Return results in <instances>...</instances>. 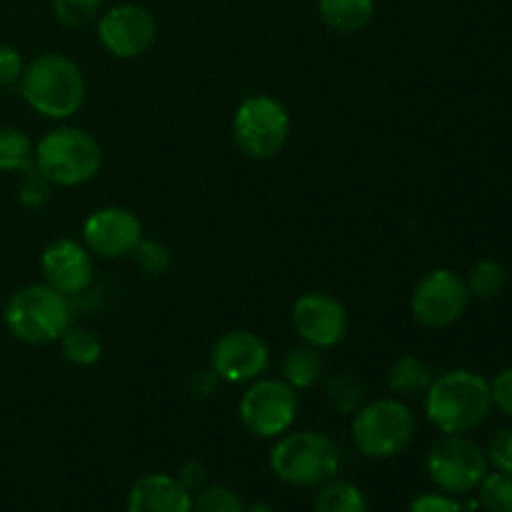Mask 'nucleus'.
Returning a JSON list of instances; mask_svg holds the SVG:
<instances>
[{"label":"nucleus","mask_w":512,"mask_h":512,"mask_svg":"<svg viewBox=\"0 0 512 512\" xmlns=\"http://www.w3.org/2000/svg\"><path fill=\"white\" fill-rule=\"evenodd\" d=\"M490 410V383L473 370H448L435 375L425 390V415L443 435L473 433L485 423Z\"/></svg>","instance_id":"f257e3e1"},{"label":"nucleus","mask_w":512,"mask_h":512,"mask_svg":"<svg viewBox=\"0 0 512 512\" xmlns=\"http://www.w3.org/2000/svg\"><path fill=\"white\" fill-rule=\"evenodd\" d=\"M18 85L25 103L50 120H68L83 108L88 95L83 70L63 53H40L25 63Z\"/></svg>","instance_id":"f03ea898"},{"label":"nucleus","mask_w":512,"mask_h":512,"mask_svg":"<svg viewBox=\"0 0 512 512\" xmlns=\"http://www.w3.org/2000/svg\"><path fill=\"white\" fill-rule=\"evenodd\" d=\"M270 470L275 478L293 488H320L338 478L340 450L325 433L295 430L280 435L270 450Z\"/></svg>","instance_id":"7ed1b4c3"},{"label":"nucleus","mask_w":512,"mask_h":512,"mask_svg":"<svg viewBox=\"0 0 512 512\" xmlns=\"http://www.w3.org/2000/svg\"><path fill=\"white\" fill-rule=\"evenodd\" d=\"M3 318L10 335L20 343L48 345L63 338L73 325V308L63 293L45 283H33L10 295Z\"/></svg>","instance_id":"20e7f679"},{"label":"nucleus","mask_w":512,"mask_h":512,"mask_svg":"<svg viewBox=\"0 0 512 512\" xmlns=\"http://www.w3.org/2000/svg\"><path fill=\"white\" fill-rule=\"evenodd\" d=\"M35 165L53 185L75 188L98 175L103 165V150L88 130L63 125L45 133L35 145Z\"/></svg>","instance_id":"39448f33"},{"label":"nucleus","mask_w":512,"mask_h":512,"mask_svg":"<svg viewBox=\"0 0 512 512\" xmlns=\"http://www.w3.org/2000/svg\"><path fill=\"white\" fill-rule=\"evenodd\" d=\"M413 435V410L398 398H378L365 403L353 418V443L365 458H395L413 443Z\"/></svg>","instance_id":"423d86ee"},{"label":"nucleus","mask_w":512,"mask_h":512,"mask_svg":"<svg viewBox=\"0 0 512 512\" xmlns=\"http://www.w3.org/2000/svg\"><path fill=\"white\" fill-rule=\"evenodd\" d=\"M235 145L253 160H270L290 138V115L273 95H250L233 118Z\"/></svg>","instance_id":"0eeeda50"},{"label":"nucleus","mask_w":512,"mask_h":512,"mask_svg":"<svg viewBox=\"0 0 512 512\" xmlns=\"http://www.w3.org/2000/svg\"><path fill=\"white\" fill-rule=\"evenodd\" d=\"M488 455L468 435H443L425 458L428 478L448 495H468L478 490L488 475Z\"/></svg>","instance_id":"6e6552de"},{"label":"nucleus","mask_w":512,"mask_h":512,"mask_svg":"<svg viewBox=\"0 0 512 512\" xmlns=\"http://www.w3.org/2000/svg\"><path fill=\"white\" fill-rule=\"evenodd\" d=\"M238 415L243 428L255 438H280L298 418V390L290 388L285 380H253L240 398Z\"/></svg>","instance_id":"1a4fd4ad"},{"label":"nucleus","mask_w":512,"mask_h":512,"mask_svg":"<svg viewBox=\"0 0 512 512\" xmlns=\"http://www.w3.org/2000/svg\"><path fill=\"white\" fill-rule=\"evenodd\" d=\"M468 303L470 293L463 275L448 268H438L415 285L410 308L420 325L440 330L458 323L468 310Z\"/></svg>","instance_id":"9d476101"},{"label":"nucleus","mask_w":512,"mask_h":512,"mask_svg":"<svg viewBox=\"0 0 512 512\" xmlns=\"http://www.w3.org/2000/svg\"><path fill=\"white\" fill-rule=\"evenodd\" d=\"M155 38H158V23L143 5L120 3L100 13L98 40L113 58H138L153 48Z\"/></svg>","instance_id":"9b49d317"},{"label":"nucleus","mask_w":512,"mask_h":512,"mask_svg":"<svg viewBox=\"0 0 512 512\" xmlns=\"http://www.w3.org/2000/svg\"><path fill=\"white\" fill-rule=\"evenodd\" d=\"M270 365V348L250 330H230L210 350V370L225 383H253Z\"/></svg>","instance_id":"f8f14e48"},{"label":"nucleus","mask_w":512,"mask_h":512,"mask_svg":"<svg viewBox=\"0 0 512 512\" xmlns=\"http://www.w3.org/2000/svg\"><path fill=\"white\" fill-rule=\"evenodd\" d=\"M83 240L85 248L98 258H128L143 240V223L133 210L108 205L88 215L83 223Z\"/></svg>","instance_id":"ddd939ff"},{"label":"nucleus","mask_w":512,"mask_h":512,"mask_svg":"<svg viewBox=\"0 0 512 512\" xmlns=\"http://www.w3.org/2000/svg\"><path fill=\"white\" fill-rule=\"evenodd\" d=\"M348 310L328 293H305L293 305V328L305 345L325 350L348 335Z\"/></svg>","instance_id":"4468645a"},{"label":"nucleus","mask_w":512,"mask_h":512,"mask_svg":"<svg viewBox=\"0 0 512 512\" xmlns=\"http://www.w3.org/2000/svg\"><path fill=\"white\" fill-rule=\"evenodd\" d=\"M40 270L45 285L63 293L65 298H75L93 283V253L73 238H55L40 255Z\"/></svg>","instance_id":"2eb2a0df"},{"label":"nucleus","mask_w":512,"mask_h":512,"mask_svg":"<svg viewBox=\"0 0 512 512\" xmlns=\"http://www.w3.org/2000/svg\"><path fill=\"white\" fill-rule=\"evenodd\" d=\"M125 512H193V493H188L173 475H140L130 485Z\"/></svg>","instance_id":"dca6fc26"},{"label":"nucleus","mask_w":512,"mask_h":512,"mask_svg":"<svg viewBox=\"0 0 512 512\" xmlns=\"http://www.w3.org/2000/svg\"><path fill=\"white\" fill-rule=\"evenodd\" d=\"M320 20L343 35L368 28L375 15V0H318Z\"/></svg>","instance_id":"f3484780"},{"label":"nucleus","mask_w":512,"mask_h":512,"mask_svg":"<svg viewBox=\"0 0 512 512\" xmlns=\"http://www.w3.org/2000/svg\"><path fill=\"white\" fill-rule=\"evenodd\" d=\"M325 375V360L313 345H295L283 360V380L293 390H310Z\"/></svg>","instance_id":"a211bd4d"},{"label":"nucleus","mask_w":512,"mask_h":512,"mask_svg":"<svg viewBox=\"0 0 512 512\" xmlns=\"http://www.w3.org/2000/svg\"><path fill=\"white\" fill-rule=\"evenodd\" d=\"M433 370L418 355H403L388 368V388L400 398H413L425 393L433 383Z\"/></svg>","instance_id":"6ab92c4d"},{"label":"nucleus","mask_w":512,"mask_h":512,"mask_svg":"<svg viewBox=\"0 0 512 512\" xmlns=\"http://www.w3.org/2000/svg\"><path fill=\"white\" fill-rule=\"evenodd\" d=\"M315 512H368V503L358 485L350 480L333 478L320 485L315 495Z\"/></svg>","instance_id":"aec40b11"},{"label":"nucleus","mask_w":512,"mask_h":512,"mask_svg":"<svg viewBox=\"0 0 512 512\" xmlns=\"http://www.w3.org/2000/svg\"><path fill=\"white\" fill-rule=\"evenodd\" d=\"M35 163V145L28 133L0 125V173H23Z\"/></svg>","instance_id":"412c9836"},{"label":"nucleus","mask_w":512,"mask_h":512,"mask_svg":"<svg viewBox=\"0 0 512 512\" xmlns=\"http://www.w3.org/2000/svg\"><path fill=\"white\" fill-rule=\"evenodd\" d=\"M60 348L68 363L80 365V368H88L95 365L103 355V343H100V335L95 330L83 328V325H70L68 330L60 338Z\"/></svg>","instance_id":"4be33fe9"},{"label":"nucleus","mask_w":512,"mask_h":512,"mask_svg":"<svg viewBox=\"0 0 512 512\" xmlns=\"http://www.w3.org/2000/svg\"><path fill=\"white\" fill-rule=\"evenodd\" d=\"M365 385L353 373H335L325 380V398L335 410L355 415L365 405Z\"/></svg>","instance_id":"5701e85b"},{"label":"nucleus","mask_w":512,"mask_h":512,"mask_svg":"<svg viewBox=\"0 0 512 512\" xmlns=\"http://www.w3.org/2000/svg\"><path fill=\"white\" fill-rule=\"evenodd\" d=\"M505 283H508V273L500 263L495 260H480L470 268L468 278H465V285H468L470 298H480V300H490L498 298L503 293Z\"/></svg>","instance_id":"b1692460"},{"label":"nucleus","mask_w":512,"mask_h":512,"mask_svg":"<svg viewBox=\"0 0 512 512\" xmlns=\"http://www.w3.org/2000/svg\"><path fill=\"white\" fill-rule=\"evenodd\" d=\"M193 512H245V503L228 485H203L193 495Z\"/></svg>","instance_id":"393cba45"},{"label":"nucleus","mask_w":512,"mask_h":512,"mask_svg":"<svg viewBox=\"0 0 512 512\" xmlns=\"http://www.w3.org/2000/svg\"><path fill=\"white\" fill-rule=\"evenodd\" d=\"M480 505L488 512H512V475L488 473L478 485Z\"/></svg>","instance_id":"a878e982"},{"label":"nucleus","mask_w":512,"mask_h":512,"mask_svg":"<svg viewBox=\"0 0 512 512\" xmlns=\"http://www.w3.org/2000/svg\"><path fill=\"white\" fill-rule=\"evenodd\" d=\"M133 260L140 268V273L150 275V278H158V275H165L173 265V250L168 248L160 240H148L143 238L138 243V248L133 250Z\"/></svg>","instance_id":"bb28decb"},{"label":"nucleus","mask_w":512,"mask_h":512,"mask_svg":"<svg viewBox=\"0 0 512 512\" xmlns=\"http://www.w3.org/2000/svg\"><path fill=\"white\" fill-rule=\"evenodd\" d=\"M103 10V0H53V13L68 28H85L95 23Z\"/></svg>","instance_id":"cd10ccee"},{"label":"nucleus","mask_w":512,"mask_h":512,"mask_svg":"<svg viewBox=\"0 0 512 512\" xmlns=\"http://www.w3.org/2000/svg\"><path fill=\"white\" fill-rule=\"evenodd\" d=\"M20 175H23V178H20V185H18L20 205H23V208H30V210L43 208V205L50 200V195H53L55 185L50 183L43 173H40V168L35 163L30 165L28 170H23Z\"/></svg>","instance_id":"c85d7f7f"},{"label":"nucleus","mask_w":512,"mask_h":512,"mask_svg":"<svg viewBox=\"0 0 512 512\" xmlns=\"http://www.w3.org/2000/svg\"><path fill=\"white\" fill-rule=\"evenodd\" d=\"M485 455H488V463L493 465L495 470L512 475V425L510 428L498 430V433L493 435V440H490L488 445V453Z\"/></svg>","instance_id":"c756f323"},{"label":"nucleus","mask_w":512,"mask_h":512,"mask_svg":"<svg viewBox=\"0 0 512 512\" xmlns=\"http://www.w3.org/2000/svg\"><path fill=\"white\" fill-rule=\"evenodd\" d=\"M23 55L8 43H0V88H13L23 78Z\"/></svg>","instance_id":"7c9ffc66"},{"label":"nucleus","mask_w":512,"mask_h":512,"mask_svg":"<svg viewBox=\"0 0 512 512\" xmlns=\"http://www.w3.org/2000/svg\"><path fill=\"white\" fill-rule=\"evenodd\" d=\"M410 512H463V508L448 493H423L410 503Z\"/></svg>","instance_id":"2f4dec72"},{"label":"nucleus","mask_w":512,"mask_h":512,"mask_svg":"<svg viewBox=\"0 0 512 512\" xmlns=\"http://www.w3.org/2000/svg\"><path fill=\"white\" fill-rule=\"evenodd\" d=\"M490 393H493L495 408L512 420V368L503 370V373L490 383Z\"/></svg>","instance_id":"473e14b6"},{"label":"nucleus","mask_w":512,"mask_h":512,"mask_svg":"<svg viewBox=\"0 0 512 512\" xmlns=\"http://www.w3.org/2000/svg\"><path fill=\"white\" fill-rule=\"evenodd\" d=\"M175 480H178L188 493H195V490H200L205 483H208V468H205L200 460H188V463L180 465L178 478Z\"/></svg>","instance_id":"72a5a7b5"},{"label":"nucleus","mask_w":512,"mask_h":512,"mask_svg":"<svg viewBox=\"0 0 512 512\" xmlns=\"http://www.w3.org/2000/svg\"><path fill=\"white\" fill-rule=\"evenodd\" d=\"M215 388H218V375L213 370H203V373H198L193 378V393L198 398H210L215 393Z\"/></svg>","instance_id":"f704fd0d"},{"label":"nucleus","mask_w":512,"mask_h":512,"mask_svg":"<svg viewBox=\"0 0 512 512\" xmlns=\"http://www.w3.org/2000/svg\"><path fill=\"white\" fill-rule=\"evenodd\" d=\"M245 512H275V510L270 508V503H263V500H258V503L245 505Z\"/></svg>","instance_id":"c9c22d12"}]
</instances>
